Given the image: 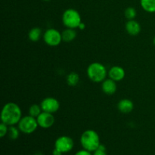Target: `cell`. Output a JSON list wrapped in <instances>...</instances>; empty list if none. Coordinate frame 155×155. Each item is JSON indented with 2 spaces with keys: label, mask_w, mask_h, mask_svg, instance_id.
I'll list each match as a JSON object with an SVG mask.
<instances>
[{
  "label": "cell",
  "mask_w": 155,
  "mask_h": 155,
  "mask_svg": "<svg viewBox=\"0 0 155 155\" xmlns=\"http://www.w3.org/2000/svg\"><path fill=\"white\" fill-rule=\"evenodd\" d=\"M43 1H45V2H48V1H51V0H43Z\"/></svg>",
  "instance_id": "4316f807"
},
{
  "label": "cell",
  "mask_w": 155,
  "mask_h": 155,
  "mask_svg": "<svg viewBox=\"0 0 155 155\" xmlns=\"http://www.w3.org/2000/svg\"><path fill=\"white\" fill-rule=\"evenodd\" d=\"M107 75H108L109 78L114 80V81L118 82L124 80V77H125L126 73L124 68H121V67L114 66L109 70Z\"/></svg>",
  "instance_id": "30bf717a"
},
{
  "label": "cell",
  "mask_w": 155,
  "mask_h": 155,
  "mask_svg": "<svg viewBox=\"0 0 155 155\" xmlns=\"http://www.w3.org/2000/svg\"><path fill=\"white\" fill-rule=\"evenodd\" d=\"M85 27H86V25H85V24H84V23H83V22H82L81 24H80V26H79V27H78V28L80 29V30H84V29H85Z\"/></svg>",
  "instance_id": "d4e9b609"
},
{
  "label": "cell",
  "mask_w": 155,
  "mask_h": 155,
  "mask_svg": "<svg viewBox=\"0 0 155 155\" xmlns=\"http://www.w3.org/2000/svg\"><path fill=\"white\" fill-rule=\"evenodd\" d=\"M117 83L116 81L111 80L110 78L105 79L101 83V89L106 95H111L114 94L117 91Z\"/></svg>",
  "instance_id": "8fae6325"
},
{
  "label": "cell",
  "mask_w": 155,
  "mask_h": 155,
  "mask_svg": "<svg viewBox=\"0 0 155 155\" xmlns=\"http://www.w3.org/2000/svg\"><path fill=\"white\" fill-rule=\"evenodd\" d=\"M42 112V107H41L40 104H32L30 107H29V115L35 118H37L38 116Z\"/></svg>",
  "instance_id": "ac0fdd59"
},
{
  "label": "cell",
  "mask_w": 155,
  "mask_h": 155,
  "mask_svg": "<svg viewBox=\"0 0 155 155\" xmlns=\"http://www.w3.org/2000/svg\"><path fill=\"white\" fill-rule=\"evenodd\" d=\"M42 37V30L39 27H33L29 31L28 38L32 42H38Z\"/></svg>",
  "instance_id": "2e32d148"
},
{
  "label": "cell",
  "mask_w": 155,
  "mask_h": 155,
  "mask_svg": "<svg viewBox=\"0 0 155 155\" xmlns=\"http://www.w3.org/2000/svg\"><path fill=\"white\" fill-rule=\"evenodd\" d=\"M20 132L21 131L18 127H16L15 126H10L8 127V132L9 139L12 140H16L19 137Z\"/></svg>",
  "instance_id": "d6986e66"
},
{
  "label": "cell",
  "mask_w": 155,
  "mask_h": 155,
  "mask_svg": "<svg viewBox=\"0 0 155 155\" xmlns=\"http://www.w3.org/2000/svg\"><path fill=\"white\" fill-rule=\"evenodd\" d=\"M108 74L107 69L101 63L93 62L87 68V76L94 83H102Z\"/></svg>",
  "instance_id": "3957f363"
},
{
  "label": "cell",
  "mask_w": 155,
  "mask_h": 155,
  "mask_svg": "<svg viewBox=\"0 0 155 155\" xmlns=\"http://www.w3.org/2000/svg\"><path fill=\"white\" fill-rule=\"evenodd\" d=\"M93 155H107V152H106L105 146L101 144L98 148V149L94 151Z\"/></svg>",
  "instance_id": "7402d4cb"
},
{
  "label": "cell",
  "mask_w": 155,
  "mask_h": 155,
  "mask_svg": "<svg viewBox=\"0 0 155 155\" xmlns=\"http://www.w3.org/2000/svg\"><path fill=\"white\" fill-rule=\"evenodd\" d=\"M63 153L61 152L59 150L56 149V148H54V150L52 151V155H62Z\"/></svg>",
  "instance_id": "cb8c5ba5"
},
{
  "label": "cell",
  "mask_w": 155,
  "mask_h": 155,
  "mask_svg": "<svg viewBox=\"0 0 155 155\" xmlns=\"http://www.w3.org/2000/svg\"><path fill=\"white\" fill-rule=\"evenodd\" d=\"M18 125L20 131L24 134H31V133H34L39 127L36 118L33 117L30 115L23 117Z\"/></svg>",
  "instance_id": "5b68a950"
},
{
  "label": "cell",
  "mask_w": 155,
  "mask_h": 155,
  "mask_svg": "<svg viewBox=\"0 0 155 155\" xmlns=\"http://www.w3.org/2000/svg\"><path fill=\"white\" fill-rule=\"evenodd\" d=\"M74 142L71 137L62 136L58 138L54 142V148L59 150L61 152L68 153L73 149Z\"/></svg>",
  "instance_id": "52a82bcc"
},
{
  "label": "cell",
  "mask_w": 155,
  "mask_h": 155,
  "mask_svg": "<svg viewBox=\"0 0 155 155\" xmlns=\"http://www.w3.org/2000/svg\"><path fill=\"white\" fill-rule=\"evenodd\" d=\"M62 22L67 28H78L82 23L80 14L76 9L68 8L62 15Z\"/></svg>",
  "instance_id": "277c9868"
},
{
  "label": "cell",
  "mask_w": 155,
  "mask_h": 155,
  "mask_svg": "<svg viewBox=\"0 0 155 155\" xmlns=\"http://www.w3.org/2000/svg\"><path fill=\"white\" fill-rule=\"evenodd\" d=\"M75 155H92V154L90 151H87V150L86 149H83L77 151V152L75 154Z\"/></svg>",
  "instance_id": "603a6c76"
},
{
  "label": "cell",
  "mask_w": 155,
  "mask_h": 155,
  "mask_svg": "<svg viewBox=\"0 0 155 155\" xmlns=\"http://www.w3.org/2000/svg\"><path fill=\"white\" fill-rule=\"evenodd\" d=\"M142 9L148 13H155V0H140Z\"/></svg>",
  "instance_id": "9a60e30c"
},
{
  "label": "cell",
  "mask_w": 155,
  "mask_h": 155,
  "mask_svg": "<svg viewBox=\"0 0 155 155\" xmlns=\"http://www.w3.org/2000/svg\"><path fill=\"white\" fill-rule=\"evenodd\" d=\"M38 125L42 129H48L54 125L55 119L53 114L42 111L36 118Z\"/></svg>",
  "instance_id": "9c48e42d"
},
{
  "label": "cell",
  "mask_w": 155,
  "mask_h": 155,
  "mask_svg": "<svg viewBox=\"0 0 155 155\" xmlns=\"http://www.w3.org/2000/svg\"><path fill=\"white\" fill-rule=\"evenodd\" d=\"M80 81V76L76 72H71L67 76V83L71 86H76Z\"/></svg>",
  "instance_id": "e0dca14e"
},
{
  "label": "cell",
  "mask_w": 155,
  "mask_h": 155,
  "mask_svg": "<svg viewBox=\"0 0 155 155\" xmlns=\"http://www.w3.org/2000/svg\"><path fill=\"white\" fill-rule=\"evenodd\" d=\"M43 40L49 46H58L62 42L61 33L56 29H48L43 33Z\"/></svg>",
  "instance_id": "8992f818"
},
{
  "label": "cell",
  "mask_w": 155,
  "mask_h": 155,
  "mask_svg": "<svg viewBox=\"0 0 155 155\" xmlns=\"http://www.w3.org/2000/svg\"><path fill=\"white\" fill-rule=\"evenodd\" d=\"M22 118V112L18 104L8 102L3 106L1 112V120L8 127L15 126Z\"/></svg>",
  "instance_id": "6da1fadb"
},
{
  "label": "cell",
  "mask_w": 155,
  "mask_h": 155,
  "mask_svg": "<svg viewBox=\"0 0 155 155\" xmlns=\"http://www.w3.org/2000/svg\"><path fill=\"white\" fill-rule=\"evenodd\" d=\"M40 106L42 107V111L54 114L60 108V103L56 98H52V97H48V98H44L41 101Z\"/></svg>",
  "instance_id": "ba28073f"
},
{
  "label": "cell",
  "mask_w": 155,
  "mask_h": 155,
  "mask_svg": "<svg viewBox=\"0 0 155 155\" xmlns=\"http://www.w3.org/2000/svg\"><path fill=\"white\" fill-rule=\"evenodd\" d=\"M117 108L119 111L123 114H129L132 112V110L134 108V104L133 102L130 99L124 98L120 100L117 104Z\"/></svg>",
  "instance_id": "4fadbf2b"
},
{
  "label": "cell",
  "mask_w": 155,
  "mask_h": 155,
  "mask_svg": "<svg viewBox=\"0 0 155 155\" xmlns=\"http://www.w3.org/2000/svg\"><path fill=\"white\" fill-rule=\"evenodd\" d=\"M136 15H137V12H136V8L133 7H128L127 8H126L125 12H124L125 18L128 21H130V20H134L136 18Z\"/></svg>",
  "instance_id": "ffe728a7"
},
{
  "label": "cell",
  "mask_w": 155,
  "mask_h": 155,
  "mask_svg": "<svg viewBox=\"0 0 155 155\" xmlns=\"http://www.w3.org/2000/svg\"><path fill=\"white\" fill-rule=\"evenodd\" d=\"M126 30L130 36H137L141 32V26L138 21L135 20H130L126 23Z\"/></svg>",
  "instance_id": "7c38bea8"
},
{
  "label": "cell",
  "mask_w": 155,
  "mask_h": 155,
  "mask_svg": "<svg viewBox=\"0 0 155 155\" xmlns=\"http://www.w3.org/2000/svg\"><path fill=\"white\" fill-rule=\"evenodd\" d=\"M153 44L155 45V36L154 37V39H153Z\"/></svg>",
  "instance_id": "484cf974"
},
{
  "label": "cell",
  "mask_w": 155,
  "mask_h": 155,
  "mask_svg": "<svg viewBox=\"0 0 155 155\" xmlns=\"http://www.w3.org/2000/svg\"><path fill=\"white\" fill-rule=\"evenodd\" d=\"M62 41L65 42H71L77 37V32L74 29L67 28L61 33Z\"/></svg>",
  "instance_id": "5bb4252c"
},
{
  "label": "cell",
  "mask_w": 155,
  "mask_h": 155,
  "mask_svg": "<svg viewBox=\"0 0 155 155\" xmlns=\"http://www.w3.org/2000/svg\"><path fill=\"white\" fill-rule=\"evenodd\" d=\"M80 143L83 149L90 152H94L101 145L99 136L93 130H88L83 132L80 137Z\"/></svg>",
  "instance_id": "7a4b0ae2"
},
{
  "label": "cell",
  "mask_w": 155,
  "mask_h": 155,
  "mask_svg": "<svg viewBox=\"0 0 155 155\" xmlns=\"http://www.w3.org/2000/svg\"><path fill=\"white\" fill-rule=\"evenodd\" d=\"M8 126L7 124H4V123L2 122L0 124V137L3 138L5 136L8 134Z\"/></svg>",
  "instance_id": "44dd1931"
}]
</instances>
